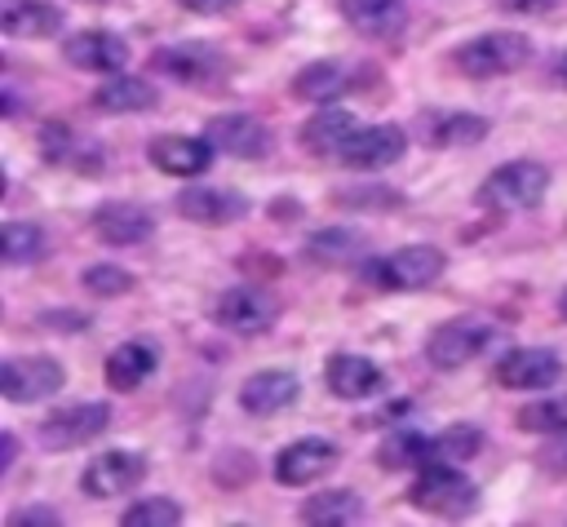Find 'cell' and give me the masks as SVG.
<instances>
[{"instance_id":"obj_17","label":"cell","mask_w":567,"mask_h":527,"mask_svg":"<svg viewBox=\"0 0 567 527\" xmlns=\"http://www.w3.org/2000/svg\"><path fill=\"white\" fill-rule=\"evenodd\" d=\"M213 151L217 146L208 137H177V133H168V137L151 142V164L159 173H168V177H199L213 164Z\"/></svg>"},{"instance_id":"obj_21","label":"cell","mask_w":567,"mask_h":527,"mask_svg":"<svg viewBox=\"0 0 567 527\" xmlns=\"http://www.w3.org/2000/svg\"><path fill=\"white\" fill-rule=\"evenodd\" d=\"M93 230L97 239L106 244H142L151 230H155V217L142 208V204H128V199H111L93 213Z\"/></svg>"},{"instance_id":"obj_40","label":"cell","mask_w":567,"mask_h":527,"mask_svg":"<svg viewBox=\"0 0 567 527\" xmlns=\"http://www.w3.org/2000/svg\"><path fill=\"white\" fill-rule=\"evenodd\" d=\"M182 9H190V13H226V9H235L239 0H177Z\"/></svg>"},{"instance_id":"obj_30","label":"cell","mask_w":567,"mask_h":527,"mask_svg":"<svg viewBox=\"0 0 567 527\" xmlns=\"http://www.w3.org/2000/svg\"><path fill=\"white\" fill-rule=\"evenodd\" d=\"M363 248V235L354 230H341V226H328V230H315L306 239V257L319 261V266H341V261H354Z\"/></svg>"},{"instance_id":"obj_6","label":"cell","mask_w":567,"mask_h":527,"mask_svg":"<svg viewBox=\"0 0 567 527\" xmlns=\"http://www.w3.org/2000/svg\"><path fill=\"white\" fill-rule=\"evenodd\" d=\"M111 425V407L106 403H75V407H58L40 421V443L49 452H66L80 443H93L102 430Z\"/></svg>"},{"instance_id":"obj_29","label":"cell","mask_w":567,"mask_h":527,"mask_svg":"<svg viewBox=\"0 0 567 527\" xmlns=\"http://www.w3.org/2000/svg\"><path fill=\"white\" fill-rule=\"evenodd\" d=\"M377 461H381L385 469H408V465L421 469V465L439 461V438H425V434H394V438L381 443Z\"/></svg>"},{"instance_id":"obj_31","label":"cell","mask_w":567,"mask_h":527,"mask_svg":"<svg viewBox=\"0 0 567 527\" xmlns=\"http://www.w3.org/2000/svg\"><path fill=\"white\" fill-rule=\"evenodd\" d=\"M0 257L9 266H27L44 257V230L35 221H4L0 230Z\"/></svg>"},{"instance_id":"obj_42","label":"cell","mask_w":567,"mask_h":527,"mask_svg":"<svg viewBox=\"0 0 567 527\" xmlns=\"http://www.w3.org/2000/svg\"><path fill=\"white\" fill-rule=\"evenodd\" d=\"M549 80H554V84H567V49L549 62Z\"/></svg>"},{"instance_id":"obj_34","label":"cell","mask_w":567,"mask_h":527,"mask_svg":"<svg viewBox=\"0 0 567 527\" xmlns=\"http://www.w3.org/2000/svg\"><path fill=\"white\" fill-rule=\"evenodd\" d=\"M337 204L341 208H359V213H390V208H399L403 204V195L399 190H390V186H363V190H337Z\"/></svg>"},{"instance_id":"obj_20","label":"cell","mask_w":567,"mask_h":527,"mask_svg":"<svg viewBox=\"0 0 567 527\" xmlns=\"http://www.w3.org/2000/svg\"><path fill=\"white\" fill-rule=\"evenodd\" d=\"M323 376L337 399H372L385 390V372L363 354H332Z\"/></svg>"},{"instance_id":"obj_3","label":"cell","mask_w":567,"mask_h":527,"mask_svg":"<svg viewBox=\"0 0 567 527\" xmlns=\"http://www.w3.org/2000/svg\"><path fill=\"white\" fill-rule=\"evenodd\" d=\"M549 190V168L532 164V159H509L501 164L483 186H478V204L496 208V213H514V208H536Z\"/></svg>"},{"instance_id":"obj_36","label":"cell","mask_w":567,"mask_h":527,"mask_svg":"<svg viewBox=\"0 0 567 527\" xmlns=\"http://www.w3.org/2000/svg\"><path fill=\"white\" fill-rule=\"evenodd\" d=\"M84 288L93 292V297H120V292H128L133 288V279L120 270V266H89L84 270Z\"/></svg>"},{"instance_id":"obj_33","label":"cell","mask_w":567,"mask_h":527,"mask_svg":"<svg viewBox=\"0 0 567 527\" xmlns=\"http://www.w3.org/2000/svg\"><path fill=\"white\" fill-rule=\"evenodd\" d=\"M518 425L532 430V434H558V430H567V394L540 399V403L523 407V412H518Z\"/></svg>"},{"instance_id":"obj_37","label":"cell","mask_w":567,"mask_h":527,"mask_svg":"<svg viewBox=\"0 0 567 527\" xmlns=\"http://www.w3.org/2000/svg\"><path fill=\"white\" fill-rule=\"evenodd\" d=\"M540 465H545L549 474H567V430H558L554 443L540 447Z\"/></svg>"},{"instance_id":"obj_26","label":"cell","mask_w":567,"mask_h":527,"mask_svg":"<svg viewBox=\"0 0 567 527\" xmlns=\"http://www.w3.org/2000/svg\"><path fill=\"white\" fill-rule=\"evenodd\" d=\"M350 80H354V75H350L341 62L319 58V62H310V66L297 71L292 93H297L301 102H332V97H341V93L350 89Z\"/></svg>"},{"instance_id":"obj_5","label":"cell","mask_w":567,"mask_h":527,"mask_svg":"<svg viewBox=\"0 0 567 527\" xmlns=\"http://www.w3.org/2000/svg\"><path fill=\"white\" fill-rule=\"evenodd\" d=\"M62 363L49 354H22V359H4L0 363V390L13 403H35L62 390Z\"/></svg>"},{"instance_id":"obj_13","label":"cell","mask_w":567,"mask_h":527,"mask_svg":"<svg viewBox=\"0 0 567 527\" xmlns=\"http://www.w3.org/2000/svg\"><path fill=\"white\" fill-rule=\"evenodd\" d=\"M416 137L434 151H452V146H474L487 137V120L474 111H425L416 120Z\"/></svg>"},{"instance_id":"obj_2","label":"cell","mask_w":567,"mask_h":527,"mask_svg":"<svg viewBox=\"0 0 567 527\" xmlns=\"http://www.w3.org/2000/svg\"><path fill=\"white\" fill-rule=\"evenodd\" d=\"M527 58H532V40L518 35V31H487V35L465 40V44L452 53L456 71H465L470 80H492V75L523 71Z\"/></svg>"},{"instance_id":"obj_23","label":"cell","mask_w":567,"mask_h":527,"mask_svg":"<svg viewBox=\"0 0 567 527\" xmlns=\"http://www.w3.org/2000/svg\"><path fill=\"white\" fill-rule=\"evenodd\" d=\"M0 27L4 35H18V40H44L62 27V9L49 0H4Z\"/></svg>"},{"instance_id":"obj_25","label":"cell","mask_w":567,"mask_h":527,"mask_svg":"<svg viewBox=\"0 0 567 527\" xmlns=\"http://www.w3.org/2000/svg\"><path fill=\"white\" fill-rule=\"evenodd\" d=\"M359 133V124H354V115L350 111H319V115H310L306 124H301V146L310 151V155H337L341 159V151H346V142Z\"/></svg>"},{"instance_id":"obj_4","label":"cell","mask_w":567,"mask_h":527,"mask_svg":"<svg viewBox=\"0 0 567 527\" xmlns=\"http://www.w3.org/2000/svg\"><path fill=\"white\" fill-rule=\"evenodd\" d=\"M443 252L434 244H412V248H399L390 257H377L368 261L359 275L377 288H394V292H412V288H430L439 275H443Z\"/></svg>"},{"instance_id":"obj_19","label":"cell","mask_w":567,"mask_h":527,"mask_svg":"<svg viewBox=\"0 0 567 527\" xmlns=\"http://www.w3.org/2000/svg\"><path fill=\"white\" fill-rule=\"evenodd\" d=\"M62 58L80 71H120L128 62V44L115 35V31H80L62 44Z\"/></svg>"},{"instance_id":"obj_22","label":"cell","mask_w":567,"mask_h":527,"mask_svg":"<svg viewBox=\"0 0 567 527\" xmlns=\"http://www.w3.org/2000/svg\"><path fill=\"white\" fill-rule=\"evenodd\" d=\"M341 18L372 40H394L408 22V9L403 0H341Z\"/></svg>"},{"instance_id":"obj_7","label":"cell","mask_w":567,"mask_h":527,"mask_svg":"<svg viewBox=\"0 0 567 527\" xmlns=\"http://www.w3.org/2000/svg\"><path fill=\"white\" fill-rule=\"evenodd\" d=\"M275 314H279L275 297L261 292V288H248V283L226 288V292L217 297V306H213V319H217L221 328L239 332V337H257V332H266V328L275 323Z\"/></svg>"},{"instance_id":"obj_14","label":"cell","mask_w":567,"mask_h":527,"mask_svg":"<svg viewBox=\"0 0 567 527\" xmlns=\"http://www.w3.org/2000/svg\"><path fill=\"white\" fill-rule=\"evenodd\" d=\"M332 465H337V447L328 438H297L275 456V478L284 487H301V483L323 478Z\"/></svg>"},{"instance_id":"obj_11","label":"cell","mask_w":567,"mask_h":527,"mask_svg":"<svg viewBox=\"0 0 567 527\" xmlns=\"http://www.w3.org/2000/svg\"><path fill=\"white\" fill-rule=\"evenodd\" d=\"M563 376V359L545 345H518L496 363V381L505 390H549Z\"/></svg>"},{"instance_id":"obj_27","label":"cell","mask_w":567,"mask_h":527,"mask_svg":"<svg viewBox=\"0 0 567 527\" xmlns=\"http://www.w3.org/2000/svg\"><path fill=\"white\" fill-rule=\"evenodd\" d=\"M359 514H363V500L346 487H328L301 505V523H310V527H350V523H359Z\"/></svg>"},{"instance_id":"obj_41","label":"cell","mask_w":567,"mask_h":527,"mask_svg":"<svg viewBox=\"0 0 567 527\" xmlns=\"http://www.w3.org/2000/svg\"><path fill=\"white\" fill-rule=\"evenodd\" d=\"M0 447H4V452H0V469H9V465H13V456H18V438H13V434H4V438H0Z\"/></svg>"},{"instance_id":"obj_35","label":"cell","mask_w":567,"mask_h":527,"mask_svg":"<svg viewBox=\"0 0 567 527\" xmlns=\"http://www.w3.org/2000/svg\"><path fill=\"white\" fill-rule=\"evenodd\" d=\"M483 447V434L474 425H452L439 434V461H470Z\"/></svg>"},{"instance_id":"obj_24","label":"cell","mask_w":567,"mask_h":527,"mask_svg":"<svg viewBox=\"0 0 567 527\" xmlns=\"http://www.w3.org/2000/svg\"><path fill=\"white\" fill-rule=\"evenodd\" d=\"M155 363H159V354H155L151 341H124V345H115L106 354V385L128 394V390H137L155 372Z\"/></svg>"},{"instance_id":"obj_15","label":"cell","mask_w":567,"mask_h":527,"mask_svg":"<svg viewBox=\"0 0 567 527\" xmlns=\"http://www.w3.org/2000/svg\"><path fill=\"white\" fill-rule=\"evenodd\" d=\"M208 142L235 159H261L270 151V133L257 115H244V111H230V115H217L208 124Z\"/></svg>"},{"instance_id":"obj_10","label":"cell","mask_w":567,"mask_h":527,"mask_svg":"<svg viewBox=\"0 0 567 527\" xmlns=\"http://www.w3.org/2000/svg\"><path fill=\"white\" fill-rule=\"evenodd\" d=\"M492 341V323L483 319H452L443 328H434V337L425 341V354L434 368H461L474 354H483Z\"/></svg>"},{"instance_id":"obj_28","label":"cell","mask_w":567,"mask_h":527,"mask_svg":"<svg viewBox=\"0 0 567 527\" xmlns=\"http://www.w3.org/2000/svg\"><path fill=\"white\" fill-rule=\"evenodd\" d=\"M93 106L106 115H128V111H151L155 106V89L137 75H115L93 93Z\"/></svg>"},{"instance_id":"obj_43","label":"cell","mask_w":567,"mask_h":527,"mask_svg":"<svg viewBox=\"0 0 567 527\" xmlns=\"http://www.w3.org/2000/svg\"><path fill=\"white\" fill-rule=\"evenodd\" d=\"M558 310H563V319H567V292H563V297H558Z\"/></svg>"},{"instance_id":"obj_32","label":"cell","mask_w":567,"mask_h":527,"mask_svg":"<svg viewBox=\"0 0 567 527\" xmlns=\"http://www.w3.org/2000/svg\"><path fill=\"white\" fill-rule=\"evenodd\" d=\"M120 523H124V527H177V523H182V505L168 500V496H151V500L128 505Z\"/></svg>"},{"instance_id":"obj_39","label":"cell","mask_w":567,"mask_h":527,"mask_svg":"<svg viewBox=\"0 0 567 527\" xmlns=\"http://www.w3.org/2000/svg\"><path fill=\"white\" fill-rule=\"evenodd\" d=\"M501 9H509V13H549L558 0H496Z\"/></svg>"},{"instance_id":"obj_38","label":"cell","mask_w":567,"mask_h":527,"mask_svg":"<svg viewBox=\"0 0 567 527\" xmlns=\"http://www.w3.org/2000/svg\"><path fill=\"white\" fill-rule=\"evenodd\" d=\"M4 523H9V527H27V523H44V527H53L58 514H53L49 505H27V509H13Z\"/></svg>"},{"instance_id":"obj_9","label":"cell","mask_w":567,"mask_h":527,"mask_svg":"<svg viewBox=\"0 0 567 527\" xmlns=\"http://www.w3.org/2000/svg\"><path fill=\"white\" fill-rule=\"evenodd\" d=\"M151 62H155V71H164L177 84H204V80H217L226 71V58L213 44H199V40L164 44V49L151 53Z\"/></svg>"},{"instance_id":"obj_1","label":"cell","mask_w":567,"mask_h":527,"mask_svg":"<svg viewBox=\"0 0 567 527\" xmlns=\"http://www.w3.org/2000/svg\"><path fill=\"white\" fill-rule=\"evenodd\" d=\"M408 500L434 518H465L478 505V487L447 461H430V465H421L416 483L408 487Z\"/></svg>"},{"instance_id":"obj_12","label":"cell","mask_w":567,"mask_h":527,"mask_svg":"<svg viewBox=\"0 0 567 527\" xmlns=\"http://www.w3.org/2000/svg\"><path fill=\"white\" fill-rule=\"evenodd\" d=\"M403 151H408V137H403L399 124H359V133H354V137L346 142V151H341V164L372 173V168L394 164Z\"/></svg>"},{"instance_id":"obj_8","label":"cell","mask_w":567,"mask_h":527,"mask_svg":"<svg viewBox=\"0 0 567 527\" xmlns=\"http://www.w3.org/2000/svg\"><path fill=\"white\" fill-rule=\"evenodd\" d=\"M142 478H146V456L124 452V447L93 456V461L84 465V474H80V483H84V492H89L93 500H111V496L137 487Z\"/></svg>"},{"instance_id":"obj_18","label":"cell","mask_w":567,"mask_h":527,"mask_svg":"<svg viewBox=\"0 0 567 527\" xmlns=\"http://www.w3.org/2000/svg\"><path fill=\"white\" fill-rule=\"evenodd\" d=\"M297 394H301V385H297L292 372H284V368H266V372H252V376L244 381V390H239V407L252 412V416H275V412H284L288 403H297Z\"/></svg>"},{"instance_id":"obj_16","label":"cell","mask_w":567,"mask_h":527,"mask_svg":"<svg viewBox=\"0 0 567 527\" xmlns=\"http://www.w3.org/2000/svg\"><path fill=\"white\" fill-rule=\"evenodd\" d=\"M177 213L199 226H226L248 213V199L239 190H221V186H190L177 195Z\"/></svg>"}]
</instances>
